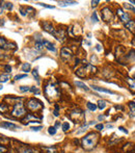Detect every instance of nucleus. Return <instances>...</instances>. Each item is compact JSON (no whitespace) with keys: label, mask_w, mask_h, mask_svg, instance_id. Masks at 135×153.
Returning a JSON list of instances; mask_svg holds the SVG:
<instances>
[{"label":"nucleus","mask_w":135,"mask_h":153,"mask_svg":"<svg viewBox=\"0 0 135 153\" xmlns=\"http://www.w3.org/2000/svg\"><path fill=\"white\" fill-rule=\"evenodd\" d=\"M130 2L131 3H133V4H135V0H130Z\"/></svg>","instance_id":"nucleus-52"},{"label":"nucleus","mask_w":135,"mask_h":153,"mask_svg":"<svg viewBox=\"0 0 135 153\" xmlns=\"http://www.w3.org/2000/svg\"><path fill=\"white\" fill-rule=\"evenodd\" d=\"M3 10H4V5H3V3H2V2H0V15L2 14Z\"/></svg>","instance_id":"nucleus-44"},{"label":"nucleus","mask_w":135,"mask_h":153,"mask_svg":"<svg viewBox=\"0 0 135 153\" xmlns=\"http://www.w3.org/2000/svg\"><path fill=\"white\" fill-rule=\"evenodd\" d=\"M26 107L31 111H40V109H42L44 107V104H43L40 100L35 99V98H31V99L27 101Z\"/></svg>","instance_id":"nucleus-3"},{"label":"nucleus","mask_w":135,"mask_h":153,"mask_svg":"<svg viewBox=\"0 0 135 153\" xmlns=\"http://www.w3.org/2000/svg\"><path fill=\"white\" fill-rule=\"evenodd\" d=\"M4 70H5V72H6V73L8 74V73H10V72H11V67H10V65H6V66L4 67Z\"/></svg>","instance_id":"nucleus-40"},{"label":"nucleus","mask_w":135,"mask_h":153,"mask_svg":"<svg viewBox=\"0 0 135 153\" xmlns=\"http://www.w3.org/2000/svg\"><path fill=\"white\" fill-rule=\"evenodd\" d=\"M99 0H95V1H91V6H93V7H96L97 6V5L98 4H99Z\"/></svg>","instance_id":"nucleus-43"},{"label":"nucleus","mask_w":135,"mask_h":153,"mask_svg":"<svg viewBox=\"0 0 135 153\" xmlns=\"http://www.w3.org/2000/svg\"><path fill=\"white\" fill-rule=\"evenodd\" d=\"M72 32H73L74 36H80L82 34V28L79 24H75L73 26V29H72Z\"/></svg>","instance_id":"nucleus-12"},{"label":"nucleus","mask_w":135,"mask_h":153,"mask_svg":"<svg viewBox=\"0 0 135 153\" xmlns=\"http://www.w3.org/2000/svg\"><path fill=\"white\" fill-rule=\"evenodd\" d=\"M36 4H39V5H41V6H44V7H46V8H54V6L53 5H48V4H46V3H41V2H38Z\"/></svg>","instance_id":"nucleus-35"},{"label":"nucleus","mask_w":135,"mask_h":153,"mask_svg":"<svg viewBox=\"0 0 135 153\" xmlns=\"http://www.w3.org/2000/svg\"><path fill=\"white\" fill-rule=\"evenodd\" d=\"M0 47H1L2 49H7V48H10V47H8L7 42L5 41V39H3V37H0Z\"/></svg>","instance_id":"nucleus-21"},{"label":"nucleus","mask_w":135,"mask_h":153,"mask_svg":"<svg viewBox=\"0 0 135 153\" xmlns=\"http://www.w3.org/2000/svg\"><path fill=\"white\" fill-rule=\"evenodd\" d=\"M98 119H99L100 121H101V120H103V119H104V116H99V117H98Z\"/></svg>","instance_id":"nucleus-51"},{"label":"nucleus","mask_w":135,"mask_h":153,"mask_svg":"<svg viewBox=\"0 0 135 153\" xmlns=\"http://www.w3.org/2000/svg\"><path fill=\"white\" fill-rule=\"evenodd\" d=\"M45 94H46V96H47V98H49V99H55V98L58 97L59 91L54 84L49 83V84H47L45 86Z\"/></svg>","instance_id":"nucleus-2"},{"label":"nucleus","mask_w":135,"mask_h":153,"mask_svg":"<svg viewBox=\"0 0 135 153\" xmlns=\"http://www.w3.org/2000/svg\"><path fill=\"white\" fill-rule=\"evenodd\" d=\"M70 119L74 123H80L84 121V112L80 109H75V111L70 112Z\"/></svg>","instance_id":"nucleus-5"},{"label":"nucleus","mask_w":135,"mask_h":153,"mask_svg":"<svg viewBox=\"0 0 135 153\" xmlns=\"http://www.w3.org/2000/svg\"><path fill=\"white\" fill-rule=\"evenodd\" d=\"M124 6H125V8H127V10H131V11H135V7L134 6H132V5H130V4H124Z\"/></svg>","instance_id":"nucleus-39"},{"label":"nucleus","mask_w":135,"mask_h":153,"mask_svg":"<svg viewBox=\"0 0 135 153\" xmlns=\"http://www.w3.org/2000/svg\"><path fill=\"white\" fill-rule=\"evenodd\" d=\"M8 79H10V75L8 74H2L0 76V81L1 82H6Z\"/></svg>","instance_id":"nucleus-26"},{"label":"nucleus","mask_w":135,"mask_h":153,"mask_svg":"<svg viewBox=\"0 0 135 153\" xmlns=\"http://www.w3.org/2000/svg\"><path fill=\"white\" fill-rule=\"evenodd\" d=\"M60 55H61V57H64V58H65V59H69V58H71L72 57L73 53H72L71 49H69L68 47H62L61 50H60Z\"/></svg>","instance_id":"nucleus-7"},{"label":"nucleus","mask_w":135,"mask_h":153,"mask_svg":"<svg viewBox=\"0 0 135 153\" xmlns=\"http://www.w3.org/2000/svg\"><path fill=\"white\" fill-rule=\"evenodd\" d=\"M95 128H96L97 130L101 131V130H103V129H104V125H103V124H97V125H96V127H95Z\"/></svg>","instance_id":"nucleus-37"},{"label":"nucleus","mask_w":135,"mask_h":153,"mask_svg":"<svg viewBox=\"0 0 135 153\" xmlns=\"http://www.w3.org/2000/svg\"><path fill=\"white\" fill-rule=\"evenodd\" d=\"M101 16H102V20L105 22H111L114 18V15L111 11L110 7L106 6V7H103L101 10Z\"/></svg>","instance_id":"nucleus-6"},{"label":"nucleus","mask_w":135,"mask_h":153,"mask_svg":"<svg viewBox=\"0 0 135 153\" xmlns=\"http://www.w3.org/2000/svg\"><path fill=\"white\" fill-rule=\"evenodd\" d=\"M69 129H70V124H69L68 122H65V123L62 124V130H64L65 132H67Z\"/></svg>","instance_id":"nucleus-32"},{"label":"nucleus","mask_w":135,"mask_h":153,"mask_svg":"<svg viewBox=\"0 0 135 153\" xmlns=\"http://www.w3.org/2000/svg\"><path fill=\"white\" fill-rule=\"evenodd\" d=\"M43 47H44V46H43V42L42 41H36V43H35V49L36 50H42Z\"/></svg>","instance_id":"nucleus-29"},{"label":"nucleus","mask_w":135,"mask_h":153,"mask_svg":"<svg viewBox=\"0 0 135 153\" xmlns=\"http://www.w3.org/2000/svg\"><path fill=\"white\" fill-rule=\"evenodd\" d=\"M43 27H44V30H46L47 32H49V33H51V34H53L54 36V33H55V29H54L53 25L51 24V23L45 22L44 24H43Z\"/></svg>","instance_id":"nucleus-10"},{"label":"nucleus","mask_w":135,"mask_h":153,"mask_svg":"<svg viewBox=\"0 0 135 153\" xmlns=\"http://www.w3.org/2000/svg\"><path fill=\"white\" fill-rule=\"evenodd\" d=\"M43 150L47 151L48 153H56L57 152L56 148H54V147H43Z\"/></svg>","instance_id":"nucleus-24"},{"label":"nucleus","mask_w":135,"mask_h":153,"mask_svg":"<svg viewBox=\"0 0 135 153\" xmlns=\"http://www.w3.org/2000/svg\"><path fill=\"white\" fill-rule=\"evenodd\" d=\"M8 111V106L7 104H4V103H0V112H5Z\"/></svg>","instance_id":"nucleus-25"},{"label":"nucleus","mask_w":135,"mask_h":153,"mask_svg":"<svg viewBox=\"0 0 135 153\" xmlns=\"http://www.w3.org/2000/svg\"><path fill=\"white\" fill-rule=\"evenodd\" d=\"M126 27L131 32H135V21L134 20H129V22L126 23Z\"/></svg>","instance_id":"nucleus-15"},{"label":"nucleus","mask_w":135,"mask_h":153,"mask_svg":"<svg viewBox=\"0 0 135 153\" xmlns=\"http://www.w3.org/2000/svg\"><path fill=\"white\" fill-rule=\"evenodd\" d=\"M98 108H100L102 111V109H104L106 107V105H107V103H106V101L104 100H99L98 101Z\"/></svg>","instance_id":"nucleus-22"},{"label":"nucleus","mask_w":135,"mask_h":153,"mask_svg":"<svg viewBox=\"0 0 135 153\" xmlns=\"http://www.w3.org/2000/svg\"><path fill=\"white\" fill-rule=\"evenodd\" d=\"M43 46H44V47L47 49V50H49V51H52V52H55V51H56L54 45L51 44V43L48 42V41H43Z\"/></svg>","instance_id":"nucleus-11"},{"label":"nucleus","mask_w":135,"mask_h":153,"mask_svg":"<svg viewBox=\"0 0 135 153\" xmlns=\"http://www.w3.org/2000/svg\"><path fill=\"white\" fill-rule=\"evenodd\" d=\"M53 115H54L55 117H58V116H59V114H58V111H53Z\"/></svg>","instance_id":"nucleus-49"},{"label":"nucleus","mask_w":135,"mask_h":153,"mask_svg":"<svg viewBox=\"0 0 135 153\" xmlns=\"http://www.w3.org/2000/svg\"><path fill=\"white\" fill-rule=\"evenodd\" d=\"M75 84H76V86H78V88H80V89H82V90H85V91H90V89L87 88L86 85H85V83H83V82H81V81H76L75 82Z\"/></svg>","instance_id":"nucleus-19"},{"label":"nucleus","mask_w":135,"mask_h":153,"mask_svg":"<svg viewBox=\"0 0 135 153\" xmlns=\"http://www.w3.org/2000/svg\"><path fill=\"white\" fill-rule=\"evenodd\" d=\"M116 13H117V15L120 16V20H122L123 22H125V23L129 22V14L128 13L124 11L122 8H117Z\"/></svg>","instance_id":"nucleus-8"},{"label":"nucleus","mask_w":135,"mask_h":153,"mask_svg":"<svg viewBox=\"0 0 135 153\" xmlns=\"http://www.w3.org/2000/svg\"><path fill=\"white\" fill-rule=\"evenodd\" d=\"M6 151H7V148H6V147L0 145V153H5Z\"/></svg>","instance_id":"nucleus-41"},{"label":"nucleus","mask_w":135,"mask_h":153,"mask_svg":"<svg viewBox=\"0 0 135 153\" xmlns=\"http://www.w3.org/2000/svg\"><path fill=\"white\" fill-rule=\"evenodd\" d=\"M31 130L32 131H40L42 129V126H38V127H31Z\"/></svg>","instance_id":"nucleus-42"},{"label":"nucleus","mask_w":135,"mask_h":153,"mask_svg":"<svg viewBox=\"0 0 135 153\" xmlns=\"http://www.w3.org/2000/svg\"><path fill=\"white\" fill-rule=\"evenodd\" d=\"M128 106L130 107L131 111L135 115V102H133V101H130V102H128Z\"/></svg>","instance_id":"nucleus-27"},{"label":"nucleus","mask_w":135,"mask_h":153,"mask_svg":"<svg viewBox=\"0 0 135 153\" xmlns=\"http://www.w3.org/2000/svg\"><path fill=\"white\" fill-rule=\"evenodd\" d=\"M119 129H120V131H123V132H125V133H128V130H127V129H125V128H124V127H122V126H120V127H119Z\"/></svg>","instance_id":"nucleus-45"},{"label":"nucleus","mask_w":135,"mask_h":153,"mask_svg":"<svg viewBox=\"0 0 135 153\" xmlns=\"http://www.w3.org/2000/svg\"><path fill=\"white\" fill-rule=\"evenodd\" d=\"M91 88L94 89V90H96L98 92H102V93H107V94H114L112 91L110 90H107V89H103V88H100V86H97V85H93Z\"/></svg>","instance_id":"nucleus-16"},{"label":"nucleus","mask_w":135,"mask_h":153,"mask_svg":"<svg viewBox=\"0 0 135 153\" xmlns=\"http://www.w3.org/2000/svg\"><path fill=\"white\" fill-rule=\"evenodd\" d=\"M25 115H26V111H25L23 103L22 102L16 103L14 108H13V111H11V116H14L15 118H22V117H24Z\"/></svg>","instance_id":"nucleus-4"},{"label":"nucleus","mask_w":135,"mask_h":153,"mask_svg":"<svg viewBox=\"0 0 135 153\" xmlns=\"http://www.w3.org/2000/svg\"><path fill=\"white\" fill-rule=\"evenodd\" d=\"M86 106H87V108L90 109V111H95L98 108V105L95 104V103H91V102H87Z\"/></svg>","instance_id":"nucleus-23"},{"label":"nucleus","mask_w":135,"mask_h":153,"mask_svg":"<svg viewBox=\"0 0 135 153\" xmlns=\"http://www.w3.org/2000/svg\"><path fill=\"white\" fill-rule=\"evenodd\" d=\"M127 81L129 83V86H130L131 90L135 91V79H132L130 77H127Z\"/></svg>","instance_id":"nucleus-20"},{"label":"nucleus","mask_w":135,"mask_h":153,"mask_svg":"<svg viewBox=\"0 0 135 153\" xmlns=\"http://www.w3.org/2000/svg\"><path fill=\"white\" fill-rule=\"evenodd\" d=\"M30 69H31V67H30L29 63H24L22 65V71L25 72V73H28V72L30 71Z\"/></svg>","instance_id":"nucleus-18"},{"label":"nucleus","mask_w":135,"mask_h":153,"mask_svg":"<svg viewBox=\"0 0 135 153\" xmlns=\"http://www.w3.org/2000/svg\"><path fill=\"white\" fill-rule=\"evenodd\" d=\"M0 127H2V128H4V129H10V130H15V129L20 128L18 125H16V124H14V123H10V122H2L0 124Z\"/></svg>","instance_id":"nucleus-9"},{"label":"nucleus","mask_w":135,"mask_h":153,"mask_svg":"<svg viewBox=\"0 0 135 153\" xmlns=\"http://www.w3.org/2000/svg\"><path fill=\"white\" fill-rule=\"evenodd\" d=\"M77 3H78L77 1H58L59 6H67V5H73Z\"/></svg>","instance_id":"nucleus-17"},{"label":"nucleus","mask_w":135,"mask_h":153,"mask_svg":"<svg viewBox=\"0 0 135 153\" xmlns=\"http://www.w3.org/2000/svg\"><path fill=\"white\" fill-rule=\"evenodd\" d=\"M26 77H27L26 74H18V75H16L15 76V80H19L21 78H26Z\"/></svg>","instance_id":"nucleus-33"},{"label":"nucleus","mask_w":135,"mask_h":153,"mask_svg":"<svg viewBox=\"0 0 135 153\" xmlns=\"http://www.w3.org/2000/svg\"><path fill=\"white\" fill-rule=\"evenodd\" d=\"M20 91H21L22 93H26V92L30 91V88L29 86H26V85H22V86H20Z\"/></svg>","instance_id":"nucleus-31"},{"label":"nucleus","mask_w":135,"mask_h":153,"mask_svg":"<svg viewBox=\"0 0 135 153\" xmlns=\"http://www.w3.org/2000/svg\"><path fill=\"white\" fill-rule=\"evenodd\" d=\"M30 92H32V93H35V94H39V93H40L39 89L36 88V86H31V88H30Z\"/></svg>","instance_id":"nucleus-38"},{"label":"nucleus","mask_w":135,"mask_h":153,"mask_svg":"<svg viewBox=\"0 0 135 153\" xmlns=\"http://www.w3.org/2000/svg\"><path fill=\"white\" fill-rule=\"evenodd\" d=\"M96 48H97V50H98V51H101V47H100V45H97V47H96Z\"/></svg>","instance_id":"nucleus-50"},{"label":"nucleus","mask_w":135,"mask_h":153,"mask_svg":"<svg viewBox=\"0 0 135 153\" xmlns=\"http://www.w3.org/2000/svg\"><path fill=\"white\" fill-rule=\"evenodd\" d=\"M91 20H93V22H98L99 21L98 16H97V13H93V15H91Z\"/></svg>","instance_id":"nucleus-36"},{"label":"nucleus","mask_w":135,"mask_h":153,"mask_svg":"<svg viewBox=\"0 0 135 153\" xmlns=\"http://www.w3.org/2000/svg\"><path fill=\"white\" fill-rule=\"evenodd\" d=\"M48 132H49V134H51V135H54L56 133V127H54V126H51V127H49V129H48Z\"/></svg>","instance_id":"nucleus-28"},{"label":"nucleus","mask_w":135,"mask_h":153,"mask_svg":"<svg viewBox=\"0 0 135 153\" xmlns=\"http://www.w3.org/2000/svg\"><path fill=\"white\" fill-rule=\"evenodd\" d=\"M54 37H56L58 41L60 42H62L64 41V39H65V32H64V30L62 29H59V30H55V33H54Z\"/></svg>","instance_id":"nucleus-14"},{"label":"nucleus","mask_w":135,"mask_h":153,"mask_svg":"<svg viewBox=\"0 0 135 153\" xmlns=\"http://www.w3.org/2000/svg\"><path fill=\"white\" fill-rule=\"evenodd\" d=\"M25 153H35V152L32 149H27V150H25Z\"/></svg>","instance_id":"nucleus-46"},{"label":"nucleus","mask_w":135,"mask_h":153,"mask_svg":"<svg viewBox=\"0 0 135 153\" xmlns=\"http://www.w3.org/2000/svg\"><path fill=\"white\" fill-rule=\"evenodd\" d=\"M76 75L80 78H84L86 76V68L85 67H82V68H79L78 70L76 71Z\"/></svg>","instance_id":"nucleus-13"},{"label":"nucleus","mask_w":135,"mask_h":153,"mask_svg":"<svg viewBox=\"0 0 135 153\" xmlns=\"http://www.w3.org/2000/svg\"><path fill=\"white\" fill-rule=\"evenodd\" d=\"M32 75L34 76V78L36 80H40V76H39V73H38V69H34L32 71Z\"/></svg>","instance_id":"nucleus-34"},{"label":"nucleus","mask_w":135,"mask_h":153,"mask_svg":"<svg viewBox=\"0 0 135 153\" xmlns=\"http://www.w3.org/2000/svg\"><path fill=\"white\" fill-rule=\"evenodd\" d=\"M20 13H21L22 16H26V11L23 10V8H21V10H20Z\"/></svg>","instance_id":"nucleus-47"},{"label":"nucleus","mask_w":135,"mask_h":153,"mask_svg":"<svg viewBox=\"0 0 135 153\" xmlns=\"http://www.w3.org/2000/svg\"><path fill=\"white\" fill-rule=\"evenodd\" d=\"M3 5H4V8H6L8 11L13 10V3H10V2H5V3H3Z\"/></svg>","instance_id":"nucleus-30"},{"label":"nucleus","mask_w":135,"mask_h":153,"mask_svg":"<svg viewBox=\"0 0 135 153\" xmlns=\"http://www.w3.org/2000/svg\"><path fill=\"white\" fill-rule=\"evenodd\" d=\"M115 108H116V109H120V111H123V109H124V107H123L122 105H116Z\"/></svg>","instance_id":"nucleus-48"},{"label":"nucleus","mask_w":135,"mask_h":153,"mask_svg":"<svg viewBox=\"0 0 135 153\" xmlns=\"http://www.w3.org/2000/svg\"><path fill=\"white\" fill-rule=\"evenodd\" d=\"M99 137L100 135L97 132H90V133H87L81 140V145L83 147V149L88 150V151L93 150L97 146L98 142H99Z\"/></svg>","instance_id":"nucleus-1"}]
</instances>
